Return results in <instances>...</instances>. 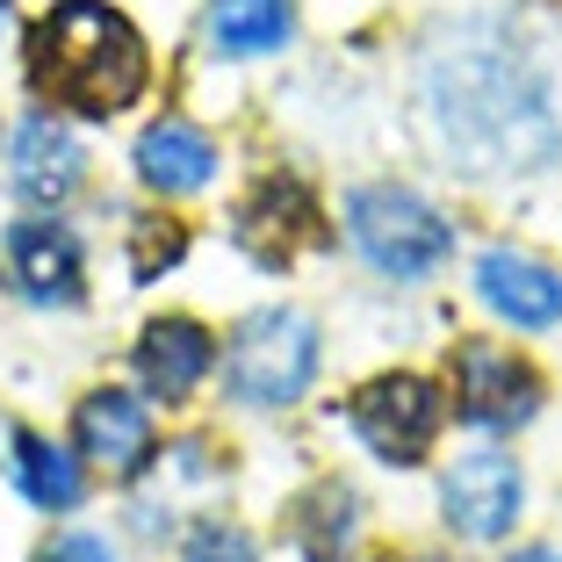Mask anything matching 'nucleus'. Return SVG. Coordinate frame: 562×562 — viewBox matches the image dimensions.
I'll list each match as a JSON object with an SVG mask.
<instances>
[{
  "label": "nucleus",
  "instance_id": "nucleus-1",
  "mask_svg": "<svg viewBox=\"0 0 562 562\" xmlns=\"http://www.w3.org/2000/svg\"><path fill=\"white\" fill-rule=\"evenodd\" d=\"M426 123L432 145L469 173H541L562 151L548 80L497 22H462L426 58Z\"/></svg>",
  "mask_w": 562,
  "mask_h": 562
},
{
  "label": "nucleus",
  "instance_id": "nucleus-2",
  "mask_svg": "<svg viewBox=\"0 0 562 562\" xmlns=\"http://www.w3.org/2000/svg\"><path fill=\"white\" fill-rule=\"evenodd\" d=\"M30 87L72 116H116L145 94V36L101 0H66L30 30Z\"/></svg>",
  "mask_w": 562,
  "mask_h": 562
},
{
  "label": "nucleus",
  "instance_id": "nucleus-3",
  "mask_svg": "<svg viewBox=\"0 0 562 562\" xmlns=\"http://www.w3.org/2000/svg\"><path fill=\"white\" fill-rule=\"evenodd\" d=\"M347 232L353 246L368 252V267H382V274H432V267L454 252V232H447V216L432 210V202H418L412 188H353L347 202Z\"/></svg>",
  "mask_w": 562,
  "mask_h": 562
},
{
  "label": "nucleus",
  "instance_id": "nucleus-4",
  "mask_svg": "<svg viewBox=\"0 0 562 562\" xmlns=\"http://www.w3.org/2000/svg\"><path fill=\"white\" fill-rule=\"evenodd\" d=\"M317 375V325L303 311H260L232 331L224 382L238 404H296Z\"/></svg>",
  "mask_w": 562,
  "mask_h": 562
},
{
  "label": "nucleus",
  "instance_id": "nucleus-5",
  "mask_svg": "<svg viewBox=\"0 0 562 562\" xmlns=\"http://www.w3.org/2000/svg\"><path fill=\"white\" fill-rule=\"evenodd\" d=\"M447 390H454V412L483 432H513L541 412V375L497 339H462L447 353Z\"/></svg>",
  "mask_w": 562,
  "mask_h": 562
},
{
  "label": "nucleus",
  "instance_id": "nucleus-6",
  "mask_svg": "<svg viewBox=\"0 0 562 562\" xmlns=\"http://www.w3.org/2000/svg\"><path fill=\"white\" fill-rule=\"evenodd\" d=\"M347 418H353V432L375 447L382 462L412 469V462H426V447L440 440L447 397L432 390L426 375H375V382H361V390H353Z\"/></svg>",
  "mask_w": 562,
  "mask_h": 562
},
{
  "label": "nucleus",
  "instance_id": "nucleus-7",
  "mask_svg": "<svg viewBox=\"0 0 562 562\" xmlns=\"http://www.w3.org/2000/svg\"><path fill=\"white\" fill-rule=\"evenodd\" d=\"M238 246L260 267H289L296 252L325 246V216H317V195L296 181V173H267L246 202H238Z\"/></svg>",
  "mask_w": 562,
  "mask_h": 562
},
{
  "label": "nucleus",
  "instance_id": "nucleus-8",
  "mask_svg": "<svg viewBox=\"0 0 562 562\" xmlns=\"http://www.w3.org/2000/svg\"><path fill=\"white\" fill-rule=\"evenodd\" d=\"M440 505H447V527L454 533L497 541V533L519 519V469H513V454H497V447L462 454V462L447 469V483H440Z\"/></svg>",
  "mask_w": 562,
  "mask_h": 562
},
{
  "label": "nucleus",
  "instance_id": "nucleus-9",
  "mask_svg": "<svg viewBox=\"0 0 562 562\" xmlns=\"http://www.w3.org/2000/svg\"><path fill=\"white\" fill-rule=\"evenodd\" d=\"M72 440H80V454L101 469V476H137V469L159 454L151 447V412L131 397V390H94V397H80V412H72Z\"/></svg>",
  "mask_w": 562,
  "mask_h": 562
},
{
  "label": "nucleus",
  "instance_id": "nucleus-10",
  "mask_svg": "<svg viewBox=\"0 0 562 562\" xmlns=\"http://www.w3.org/2000/svg\"><path fill=\"white\" fill-rule=\"evenodd\" d=\"M0 260H8V281L30 303H80V238L66 224H50V216L15 224L8 246H0Z\"/></svg>",
  "mask_w": 562,
  "mask_h": 562
},
{
  "label": "nucleus",
  "instance_id": "nucleus-11",
  "mask_svg": "<svg viewBox=\"0 0 562 562\" xmlns=\"http://www.w3.org/2000/svg\"><path fill=\"white\" fill-rule=\"evenodd\" d=\"M210 361H216V339L195 317H151L145 339H137V382L159 404H188L210 375Z\"/></svg>",
  "mask_w": 562,
  "mask_h": 562
},
{
  "label": "nucleus",
  "instance_id": "nucleus-12",
  "mask_svg": "<svg viewBox=\"0 0 562 562\" xmlns=\"http://www.w3.org/2000/svg\"><path fill=\"white\" fill-rule=\"evenodd\" d=\"M476 296L491 303L497 317H513V325L541 331L562 317V274L541 267L533 252H513V246H491L476 260Z\"/></svg>",
  "mask_w": 562,
  "mask_h": 562
},
{
  "label": "nucleus",
  "instance_id": "nucleus-13",
  "mask_svg": "<svg viewBox=\"0 0 562 562\" xmlns=\"http://www.w3.org/2000/svg\"><path fill=\"white\" fill-rule=\"evenodd\" d=\"M80 166H87L80 159V137L50 116V109L15 131V195H30V202H44V210H50V202H66L72 188H80Z\"/></svg>",
  "mask_w": 562,
  "mask_h": 562
},
{
  "label": "nucleus",
  "instance_id": "nucleus-14",
  "mask_svg": "<svg viewBox=\"0 0 562 562\" xmlns=\"http://www.w3.org/2000/svg\"><path fill=\"white\" fill-rule=\"evenodd\" d=\"M210 166L216 151L188 116H159L137 137V173H145L151 195H195V188H210Z\"/></svg>",
  "mask_w": 562,
  "mask_h": 562
},
{
  "label": "nucleus",
  "instance_id": "nucleus-15",
  "mask_svg": "<svg viewBox=\"0 0 562 562\" xmlns=\"http://www.w3.org/2000/svg\"><path fill=\"white\" fill-rule=\"evenodd\" d=\"M15 483L44 513H72L80 505V462H72L66 447L36 440V432H15Z\"/></svg>",
  "mask_w": 562,
  "mask_h": 562
},
{
  "label": "nucleus",
  "instance_id": "nucleus-16",
  "mask_svg": "<svg viewBox=\"0 0 562 562\" xmlns=\"http://www.w3.org/2000/svg\"><path fill=\"white\" fill-rule=\"evenodd\" d=\"M210 36L224 58H260V50H281L289 36V0H216Z\"/></svg>",
  "mask_w": 562,
  "mask_h": 562
},
{
  "label": "nucleus",
  "instance_id": "nucleus-17",
  "mask_svg": "<svg viewBox=\"0 0 562 562\" xmlns=\"http://www.w3.org/2000/svg\"><path fill=\"white\" fill-rule=\"evenodd\" d=\"M347 533H353V491L325 483V491L303 505V541H311V562H339V555H347Z\"/></svg>",
  "mask_w": 562,
  "mask_h": 562
},
{
  "label": "nucleus",
  "instance_id": "nucleus-18",
  "mask_svg": "<svg viewBox=\"0 0 562 562\" xmlns=\"http://www.w3.org/2000/svg\"><path fill=\"white\" fill-rule=\"evenodd\" d=\"M181 252H188V232L173 224V216H137V224H131V274L137 281L166 274Z\"/></svg>",
  "mask_w": 562,
  "mask_h": 562
},
{
  "label": "nucleus",
  "instance_id": "nucleus-19",
  "mask_svg": "<svg viewBox=\"0 0 562 562\" xmlns=\"http://www.w3.org/2000/svg\"><path fill=\"white\" fill-rule=\"evenodd\" d=\"M181 562H252V541H246V527L210 519V527H195V541H188Z\"/></svg>",
  "mask_w": 562,
  "mask_h": 562
},
{
  "label": "nucleus",
  "instance_id": "nucleus-20",
  "mask_svg": "<svg viewBox=\"0 0 562 562\" xmlns=\"http://www.w3.org/2000/svg\"><path fill=\"white\" fill-rule=\"evenodd\" d=\"M36 562H116V555H109V541H94V533H66V541H50Z\"/></svg>",
  "mask_w": 562,
  "mask_h": 562
},
{
  "label": "nucleus",
  "instance_id": "nucleus-21",
  "mask_svg": "<svg viewBox=\"0 0 562 562\" xmlns=\"http://www.w3.org/2000/svg\"><path fill=\"white\" fill-rule=\"evenodd\" d=\"M513 562H562V555H555V548H519Z\"/></svg>",
  "mask_w": 562,
  "mask_h": 562
},
{
  "label": "nucleus",
  "instance_id": "nucleus-22",
  "mask_svg": "<svg viewBox=\"0 0 562 562\" xmlns=\"http://www.w3.org/2000/svg\"><path fill=\"white\" fill-rule=\"evenodd\" d=\"M0 22H8V0H0Z\"/></svg>",
  "mask_w": 562,
  "mask_h": 562
}]
</instances>
